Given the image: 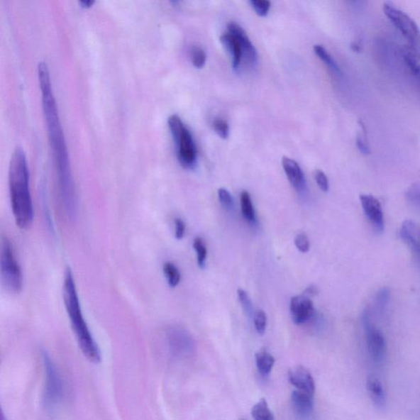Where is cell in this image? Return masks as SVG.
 <instances>
[{
  "label": "cell",
  "instance_id": "cell-1",
  "mask_svg": "<svg viewBox=\"0 0 420 420\" xmlns=\"http://www.w3.org/2000/svg\"><path fill=\"white\" fill-rule=\"evenodd\" d=\"M38 79L40 88L42 107L48 133L50 145L54 156L57 183L62 208L68 218L74 219L77 213V197L74 182L71 171L70 156L62 130L59 109L52 91L48 65L45 62L38 65Z\"/></svg>",
  "mask_w": 420,
  "mask_h": 420
},
{
  "label": "cell",
  "instance_id": "cell-2",
  "mask_svg": "<svg viewBox=\"0 0 420 420\" xmlns=\"http://www.w3.org/2000/svg\"><path fill=\"white\" fill-rule=\"evenodd\" d=\"M10 202L15 223L21 229L33 224L34 208L30 190V172L24 150L17 147L13 152L9 169Z\"/></svg>",
  "mask_w": 420,
  "mask_h": 420
},
{
  "label": "cell",
  "instance_id": "cell-3",
  "mask_svg": "<svg viewBox=\"0 0 420 420\" xmlns=\"http://www.w3.org/2000/svg\"><path fill=\"white\" fill-rule=\"evenodd\" d=\"M62 298H64L73 333L75 334L82 353L92 363H99L101 360V350L84 318L74 277L70 269L65 272L64 285H62Z\"/></svg>",
  "mask_w": 420,
  "mask_h": 420
},
{
  "label": "cell",
  "instance_id": "cell-4",
  "mask_svg": "<svg viewBox=\"0 0 420 420\" xmlns=\"http://www.w3.org/2000/svg\"><path fill=\"white\" fill-rule=\"evenodd\" d=\"M167 124L176 145L178 161L185 169H191L196 164L197 155V147L191 131L177 114L171 115L167 120Z\"/></svg>",
  "mask_w": 420,
  "mask_h": 420
},
{
  "label": "cell",
  "instance_id": "cell-5",
  "mask_svg": "<svg viewBox=\"0 0 420 420\" xmlns=\"http://www.w3.org/2000/svg\"><path fill=\"white\" fill-rule=\"evenodd\" d=\"M1 282L3 287L8 292L18 294L23 290V274L17 257L14 253L11 243L6 238L1 243Z\"/></svg>",
  "mask_w": 420,
  "mask_h": 420
},
{
  "label": "cell",
  "instance_id": "cell-6",
  "mask_svg": "<svg viewBox=\"0 0 420 420\" xmlns=\"http://www.w3.org/2000/svg\"><path fill=\"white\" fill-rule=\"evenodd\" d=\"M383 12L395 28L408 40V45L420 51V30L409 16L390 2L383 4Z\"/></svg>",
  "mask_w": 420,
  "mask_h": 420
},
{
  "label": "cell",
  "instance_id": "cell-7",
  "mask_svg": "<svg viewBox=\"0 0 420 420\" xmlns=\"http://www.w3.org/2000/svg\"><path fill=\"white\" fill-rule=\"evenodd\" d=\"M45 387L43 402L46 409H54L64 397V387L57 368L48 354L43 353Z\"/></svg>",
  "mask_w": 420,
  "mask_h": 420
},
{
  "label": "cell",
  "instance_id": "cell-8",
  "mask_svg": "<svg viewBox=\"0 0 420 420\" xmlns=\"http://www.w3.org/2000/svg\"><path fill=\"white\" fill-rule=\"evenodd\" d=\"M362 324L365 331V338L368 351L372 361L381 364L387 356V343L385 336L372 322V311L366 308L362 314Z\"/></svg>",
  "mask_w": 420,
  "mask_h": 420
},
{
  "label": "cell",
  "instance_id": "cell-9",
  "mask_svg": "<svg viewBox=\"0 0 420 420\" xmlns=\"http://www.w3.org/2000/svg\"><path fill=\"white\" fill-rule=\"evenodd\" d=\"M362 209L372 228L376 233H382L385 228V215L379 199L372 195H360Z\"/></svg>",
  "mask_w": 420,
  "mask_h": 420
},
{
  "label": "cell",
  "instance_id": "cell-10",
  "mask_svg": "<svg viewBox=\"0 0 420 420\" xmlns=\"http://www.w3.org/2000/svg\"><path fill=\"white\" fill-rule=\"evenodd\" d=\"M167 345L170 353L176 357H185L192 353L193 341L185 331L172 328L167 332Z\"/></svg>",
  "mask_w": 420,
  "mask_h": 420
},
{
  "label": "cell",
  "instance_id": "cell-11",
  "mask_svg": "<svg viewBox=\"0 0 420 420\" xmlns=\"http://www.w3.org/2000/svg\"><path fill=\"white\" fill-rule=\"evenodd\" d=\"M290 311L293 322L302 325L309 321L314 313V303L311 298L303 295L291 299Z\"/></svg>",
  "mask_w": 420,
  "mask_h": 420
},
{
  "label": "cell",
  "instance_id": "cell-12",
  "mask_svg": "<svg viewBox=\"0 0 420 420\" xmlns=\"http://www.w3.org/2000/svg\"><path fill=\"white\" fill-rule=\"evenodd\" d=\"M288 379L289 382L297 388V390L306 392L309 395L314 397L315 393V382L311 372L306 368L302 365L292 368L288 372Z\"/></svg>",
  "mask_w": 420,
  "mask_h": 420
},
{
  "label": "cell",
  "instance_id": "cell-13",
  "mask_svg": "<svg viewBox=\"0 0 420 420\" xmlns=\"http://www.w3.org/2000/svg\"><path fill=\"white\" fill-rule=\"evenodd\" d=\"M400 236L420 262V225L411 220H406L402 225Z\"/></svg>",
  "mask_w": 420,
  "mask_h": 420
},
{
  "label": "cell",
  "instance_id": "cell-14",
  "mask_svg": "<svg viewBox=\"0 0 420 420\" xmlns=\"http://www.w3.org/2000/svg\"><path fill=\"white\" fill-rule=\"evenodd\" d=\"M228 29L229 33L233 34L238 39L241 49H243V56L248 64H255L257 60L256 50L251 43L248 34H246L245 30L241 28L240 25L234 22H231L228 25Z\"/></svg>",
  "mask_w": 420,
  "mask_h": 420
},
{
  "label": "cell",
  "instance_id": "cell-15",
  "mask_svg": "<svg viewBox=\"0 0 420 420\" xmlns=\"http://www.w3.org/2000/svg\"><path fill=\"white\" fill-rule=\"evenodd\" d=\"M282 165L292 186L295 188L297 192L304 191V188L306 187V180L300 165H299L295 160H293L288 157L282 158Z\"/></svg>",
  "mask_w": 420,
  "mask_h": 420
},
{
  "label": "cell",
  "instance_id": "cell-16",
  "mask_svg": "<svg viewBox=\"0 0 420 420\" xmlns=\"http://www.w3.org/2000/svg\"><path fill=\"white\" fill-rule=\"evenodd\" d=\"M314 397L306 392L295 390L292 393V404L294 411L301 419L311 417L314 411Z\"/></svg>",
  "mask_w": 420,
  "mask_h": 420
},
{
  "label": "cell",
  "instance_id": "cell-17",
  "mask_svg": "<svg viewBox=\"0 0 420 420\" xmlns=\"http://www.w3.org/2000/svg\"><path fill=\"white\" fill-rule=\"evenodd\" d=\"M367 390L375 406L380 409L387 405V397L385 388L381 382L375 376H369L367 379Z\"/></svg>",
  "mask_w": 420,
  "mask_h": 420
},
{
  "label": "cell",
  "instance_id": "cell-18",
  "mask_svg": "<svg viewBox=\"0 0 420 420\" xmlns=\"http://www.w3.org/2000/svg\"><path fill=\"white\" fill-rule=\"evenodd\" d=\"M220 41L223 44L226 50L229 52L232 57L233 67L238 68L241 64V59H243V49L240 42L235 35L231 33H226L221 35Z\"/></svg>",
  "mask_w": 420,
  "mask_h": 420
},
{
  "label": "cell",
  "instance_id": "cell-19",
  "mask_svg": "<svg viewBox=\"0 0 420 420\" xmlns=\"http://www.w3.org/2000/svg\"><path fill=\"white\" fill-rule=\"evenodd\" d=\"M401 54L409 70L420 82V51L414 47L407 45L402 47Z\"/></svg>",
  "mask_w": 420,
  "mask_h": 420
},
{
  "label": "cell",
  "instance_id": "cell-20",
  "mask_svg": "<svg viewBox=\"0 0 420 420\" xmlns=\"http://www.w3.org/2000/svg\"><path fill=\"white\" fill-rule=\"evenodd\" d=\"M255 362L257 369H258L260 375L267 376L270 374L272 367L275 365V359L267 350H261L255 354Z\"/></svg>",
  "mask_w": 420,
  "mask_h": 420
},
{
  "label": "cell",
  "instance_id": "cell-21",
  "mask_svg": "<svg viewBox=\"0 0 420 420\" xmlns=\"http://www.w3.org/2000/svg\"><path fill=\"white\" fill-rule=\"evenodd\" d=\"M241 213L246 221L255 223L256 222L255 210L248 192L243 191L241 193Z\"/></svg>",
  "mask_w": 420,
  "mask_h": 420
},
{
  "label": "cell",
  "instance_id": "cell-22",
  "mask_svg": "<svg viewBox=\"0 0 420 420\" xmlns=\"http://www.w3.org/2000/svg\"><path fill=\"white\" fill-rule=\"evenodd\" d=\"M251 416L254 420H275L274 414L270 411L265 399H261L252 407Z\"/></svg>",
  "mask_w": 420,
  "mask_h": 420
},
{
  "label": "cell",
  "instance_id": "cell-23",
  "mask_svg": "<svg viewBox=\"0 0 420 420\" xmlns=\"http://www.w3.org/2000/svg\"><path fill=\"white\" fill-rule=\"evenodd\" d=\"M314 51L319 59L321 60L331 70L336 73V74L341 75V72L337 62L335 61L333 56L329 54L328 50L325 49L324 46L320 45H314Z\"/></svg>",
  "mask_w": 420,
  "mask_h": 420
},
{
  "label": "cell",
  "instance_id": "cell-24",
  "mask_svg": "<svg viewBox=\"0 0 420 420\" xmlns=\"http://www.w3.org/2000/svg\"><path fill=\"white\" fill-rule=\"evenodd\" d=\"M390 294L389 289L387 287L380 289L376 294L375 298V311L380 316H382L386 313L387 307L390 301Z\"/></svg>",
  "mask_w": 420,
  "mask_h": 420
},
{
  "label": "cell",
  "instance_id": "cell-25",
  "mask_svg": "<svg viewBox=\"0 0 420 420\" xmlns=\"http://www.w3.org/2000/svg\"><path fill=\"white\" fill-rule=\"evenodd\" d=\"M167 284L171 287H176L181 281V274L177 267L172 262H166L162 267Z\"/></svg>",
  "mask_w": 420,
  "mask_h": 420
},
{
  "label": "cell",
  "instance_id": "cell-26",
  "mask_svg": "<svg viewBox=\"0 0 420 420\" xmlns=\"http://www.w3.org/2000/svg\"><path fill=\"white\" fill-rule=\"evenodd\" d=\"M193 248L197 251V262L201 269H204L206 265L207 249L206 243L201 238H197L193 241Z\"/></svg>",
  "mask_w": 420,
  "mask_h": 420
},
{
  "label": "cell",
  "instance_id": "cell-27",
  "mask_svg": "<svg viewBox=\"0 0 420 420\" xmlns=\"http://www.w3.org/2000/svg\"><path fill=\"white\" fill-rule=\"evenodd\" d=\"M407 201L420 210V182L412 184L406 194Z\"/></svg>",
  "mask_w": 420,
  "mask_h": 420
},
{
  "label": "cell",
  "instance_id": "cell-28",
  "mask_svg": "<svg viewBox=\"0 0 420 420\" xmlns=\"http://www.w3.org/2000/svg\"><path fill=\"white\" fill-rule=\"evenodd\" d=\"M192 65L197 68H202L206 62V54L201 47H193L191 50Z\"/></svg>",
  "mask_w": 420,
  "mask_h": 420
},
{
  "label": "cell",
  "instance_id": "cell-29",
  "mask_svg": "<svg viewBox=\"0 0 420 420\" xmlns=\"http://www.w3.org/2000/svg\"><path fill=\"white\" fill-rule=\"evenodd\" d=\"M255 328L260 335H264L267 326L266 314L262 309H258L254 313Z\"/></svg>",
  "mask_w": 420,
  "mask_h": 420
},
{
  "label": "cell",
  "instance_id": "cell-30",
  "mask_svg": "<svg viewBox=\"0 0 420 420\" xmlns=\"http://www.w3.org/2000/svg\"><path fill=\"white\" fill-rule=\"evenodd\" d=\"M213 128L220 138L227 139L229 135V126L224 119L216 118L214 120Z\"/></svg>",
  "mask_w": 420,
  "mask_h": 420
},
{
  "label": "cell",
  "instance_id": "cell-31",
  "mask_svg": "<svg viewBox=\"0 0 420 420\" xmlns=\"http://www.w3.org/2000/svg\"><path fill=\"white\" fill-rule=\"evenodd\" d=\"M238 296L241 306H243L246 314L251 315L253 314V306H252V302L248 293L244 291L243 289H238Z\"/></svg>",
  "mask_w": 420,
  "mask_h": 420
},
{
  "label": "cell",
  "instance_id": "cell-32",
  "mask_svg": "<svg viewBox=\"0 0 420 420\" xmlns=\"http://www.w3.org/2000/svg\"><path fill=\"white\" fill-rule=\"evenodd\" d=\"M250 4L260 17H265L270 11L271 3L267 0H251Z\"/></svg>",
  "mask_w": 420,
  "mask_h": 420
},
{
  "label": "cell",
  "instance_id": "cell-33",
  "mask_svg": "<svg viewBox=\"0 0 420 420\" xmlns=\"http://www.w3.org/2000/svg\"><path fill=\"white\" fill-rule=\"evenodd\" d=\"M219 201L227 209H232L234 206V201L231 193L224 188H220L218 191Z\"/></svg>",
  "mask_w": 420,
  "mask_h": 420
},
{
  "label": "cell",
  "instance_id": "cell-34",
  "mask_svg": "<svg viewBox=\"0 0 420 420\" xmlns=\"http://www.w3.org/2000/svg\"><path fill=\"white\" fill-rule=\"evenodd\" d=\"M314 179L316 181L317 185L324 192H327L329 190V182L328 177L325 173L321 170H316L314 172Z\"/></svg>",
  "mask_w": 420,
  "mask_h": 420
},
{
  "label": "cell",
  "instance_id": "cell-35",
  "mask_svg": "<svg viewBox=\"0 0 420 420\" xmlns=\"http://www.w3.org/2000/svg\"><path fill=\"white\" fill-rule=\"evenodd\" d=\"M295 245L297 248L302 252V253H307L311 248L308 236L306 234L300 233L296 236Z\"/></svg>",
  "mask_w": 420,
  "mask_h": 420
},
{
  "label": "cell",
  "instance_id": "cell-36",
  "mask_svg": "<svg viewBox=\"0 0 420 420\" xmlns=\"http://www.w3.org/2000/svg\"><path fill=\"white\" fill-rule=\"evenodd\" d=\"M175 238L177 240H182L184 238V235H185L186 232V224L183 222V220L177 218L175 220Z\"/></svg>",
  "mask_w": 420,
  "mask_h": 420
},
{
  "label": "cell",
  "instance_id": "cell-37",
  "mask_svg": "<svg viewBox=\"0 0 420 420\" xmlns=\"http://www.w3.org/2000/svg\"><path fill=\"white\" fill-rule=\"evenodd\" d=\"M357 147L360 150L361 153L368 155L370 153L369 145L366 143V139L363 138V136H359L356 140Z\"/></svg>",
  "mask_w": 420,
  "mask_h": 420
},
{
  "label": "cell",
  "instance_id": "cell-38",
  "mask_svg": "<svg viewBox=\"0 0 420 420\" xmlns=\"http://www.w3.org/2000/svg\"><path fill=\"white\" fill-rule=\"evenodd\" d=\"M318 293L319 291L317 287L314 286H311L306 289V291L304 292L303 295L311 298V297L316 296Z\"/></svg>",
  "mask_w": 420,
  "mask_h": 420
},
{
  "label": "cell",
  "instance_id": "cell-39",
  "mask_svg": "<svg viewBox=\"0 0 420 420\" xmlns=\"http://www.w3.org/2000/svg\"><path fill=\"white\" fill-rule=\"evenodd\" d=\"M81 6L82 8H86V9H89L93 6L94 1V0H84V1H81L80 3Z\"/></svg>",
  "mask_w": 420,
  "mask_h": 420
},
{
  "label": "cell",
  "instance_id": "cell-40",
  "mask_svg": "<svg viewBox=\"0 0 420 420\" xmlns=\"http://www.w3.org/2000/svg\"><path fill=\"white\" fill-rule=\"evenodd\" d=\"M1 420H6V419H5V417L4 416V414H2Z\"/></svg>",
  "mask_w": 420,
  "mask_h": 420
},
{
  "label": "cell",
  "instance_id": "cell-41",
  "mask_svg": "<svg viewBox=\"0 0 420 420\" xmlns=\"http://www.w3.org/2000/svg\"><path fill=\"white\" fill-rule=\"evenodd\" d=\"M241 420H245V419H241Z\"/></svg>",
  "mask_w": 420,
  "mask_h": 420
}]
</instances>
